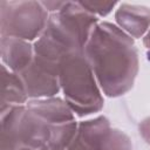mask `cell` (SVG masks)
Listing matches in <instances>:
<instances>
[{"label":"cell","instance_id":"obj_1","mask_svg":"<svg viewBox=\"0 0 150 150\" xmlns=\"http://www.w3.org/2000/svg\"><path fill=\"white\" fill-rule=\"evenodd\" d=\"M97 83L108 97L125 95L134 87L139 69L134 39L115 23L100 21L83 49Z\"/></svg>","mask_w":150,"mask_h":150},{"label":"cell","instance_id":"obj_2","mask_svg":"<svg viewBox=\"0 0 150 150\" xmlns=\"http://www.w3.org/2000/svg\"><path fill=\"white\" fill-rule=\"evenodd\" d=\"M100 19L87 12L79 1H66L63 7L49 14L41 36L33 42L34 54L55 62L69 53L83 52Z\"/></svg>","mask_w":150,"mask_h":150},{"label":"cell","instance_id":"obj_3","mask_svg":"<svg viewBox=\"0 0 150 150\" xmlns=\"http://www.w3.org/2000/svg\"><path fill=\"white\" fill-rule=\"evenodd\" d=\"M59 82L62 98L75 116L87 117L103 109V93L83 52L66 54L60 60Z\"/></svg>","mask_w":150,"mask_h":150},{"label":"cell","instance_id":"obj_4","mask_svg":"<svg viewBox=\"0 0 150 150\" xmlns=\"http://www.w3.org/2000/svg\"><path fill=\"white\" fill-rule=\"evenodd\" d=\"M48 18L49 13L41 1L1 0L0 35L34 42L43 33Z\"/></svg>","mask_w":150,"mask_h":150},{"label":"cell","instance_id":"obj_5","mask_svg":"<svg viewBox=\"0 0 150 150\" xmlns=\"http://www.w3.org/2000/svg\"><path fill=\"white\" fill-rule=\"evenodd\" d=\"M28 98H46L57 96L61 91L59 82V62L34 54L32 63L21 73Z\"/></svg>","mask_w":150,"mask_h":150},{"label":"cell","instance_id":"obj_6","mask_svg":"<svg viewBox=\"0 0 150 150\" xmlns=\"http://www.w3.org/2000/svg\"><path fill=\"white\" fill-rule=\"evenodd\" d=\"M110 128L109 120L103 115L79 122L67 150H104V138Z\"/></svg>","mask_w":150,"mask_h":150},{"label":"cell","instance_id":"obj_7","mask_svg":"<svg viewBox=\"0 0 150 150\" xmlns=\"http://www.w3.org/2000/svg\"><path fill=\"white\" fill-rule=\"evenodd\" d=\"M115 25L132 39H141L150 29V8L143 5L118 4Z\"/></svg>","mask_w":150,"mask_h":150},{"label":"cell","instance_id":"obj_8","mask_svg":"<svg viewBox=\"0 0 150 150\" xmlns=\"http://www.w3.org/2000/svg\"><path fill=\"white\" fill-rule=\"evenodd\" d=\"M26 108L50 125L76 121L73 110L69 108L66 101L59 96L29 100Z\"/></svg>","mask_w":150,"mask_h":150},{"label":"cell","instance_id":"obj_9","mask_svg":"<svg viewBox=\"0 0 150 150\" xmlns=\"http://www.w3.org/2000/svg\"><path fill=\"white\" fill-rule=\"evenodd\" d=\"M1 61L13 73L25 70L34 59L33 43L16 38H1Z\"/></svg>","mask_w":150,"mask_h":150},{"label":"cell","instance_id":"obj_10","mask_svg":"<svg viewBox=\"0 0 150 150\" xmlns=\"http://www.w3.org/2000/svg\"><path fill=\"white\" fill-rule=\"evenodd\" d=\"M26 105H14L0 109L1 150H22L21 121Z\"/></svg>","mask_w":150,"mask_h":150},{"label":"cell","instance_id":"obj_11","mask_svg":"<svg viewBox=\"0 0 150 150\" xmlns=\"http://www.w3.org/2000/svg\"><path fill=\"white\" fill-rule=\"evenodd\" d=\"M54 125L48 124L27 108L21 121V144L22 149L40 150L48 141L52 128Z\"/></svg>","mask_w":150,"mask_h":150},{"label":"cell","instance_id":"obj_12","mask_svg":"<svg viewBox=\"0 0 150 150\" xmlns=\"http://www.w3.org/2000/svg\"><path fill=\"white\" fill-rule=\"evenodd\" d=\"M1 82L2 91L0 109L27 104L29 98L21 77L19 76V74L11 71L4 64H1Z\"/></svg>","mask_w":150,"mask_h":150},{"label":"cell","instance_id":"obj_13","mask_svg":"<svg viewBox=\"0 0 150 150\" xmlns=\"http://www.w3.org/2000/svg\"><path fill=\"white\" fill-rule=\"evenodd\" d=\"M77 123L79 122L73 121L54 125L47 143L40 150H67V146L77 129Z\"/></svg>","mask_w":150,"mask_h":150},{"label":"cell","instance_id":"obj_14","mask_svg":"<svg viewBox=\"0 0 150 150\" xmlns=\"http://www.w3.org/2000/svg\"><path fill=\"white\" fill-rule=\"evenodd\" d=\"M104 150H132V143L124 131L110 128L104 138Z\"/></svg>","mask_w":150,"mask_h":150},{"label":"cell","instance_id":"obj_15","mask_svg":"<svg viewBox=\"0 0 150 150\" xmlns=\"http://www.w3.org/2000/svg\"><path fill=\"white\" fill-rule=\"evenodd\" d=\"M79 4L90 14L100 18H104L112 12V9L118 6L116 1H79Z\"/></svg>","mask_w":150,"mask_h":150},{"label":"cell","instance_id":"obj_16","mask_svg":"<svg viewBox=\"0 0 150 150\" xmlns=\"http://www.w3.org/2000/svg\"><path fill=\"white\" fill-rule=\"evenodd\" d=\"M138 131L141 137L148 144H150V116L141 121V123L138 124Z\"/></svg>","mask_w":150,"mask_h":150},{"label":"cell","instance_id":"obj_17","mask_svg":"<svg viewBox=\"0 0 150 150\" xmlns=\"http://www.w3.org/2000/svg\"><path fill=\"white\" fill-rule=\"evenodd\" d=\"M41 4L46 8V11L49 14H52V13L60 11L63 7V5L66 4V1H41Z\"/></svg>","mask_w":150,"mask_h":150},{"label":"cell","instance_id":"obj_18","mask_svg":"<svg viewBox=\"0 0 150 150\" xmlns=\"http://www.w3.org/2000/svg\"><path fill=\"white\" fill-rule=\"evenodd\" d=\"M143 46L145 47L146 54H148V59L150 60V29H149V32L143 38Z\"/></svg>","mask_w":150,"mask_h":150},{"label":"cell","instance_id":"obj_19","mask_svg":"<svg viewBox=\"0 0 150 150\" xmlns=\"http://www.w3.org/2000/svg\"><path fill=\"white\" fill-rule=\"evenodd\" d=\"M22 150H28V149H22Z\"/></svg>","mask_w":150,"mask_h":150}]
</instances>
